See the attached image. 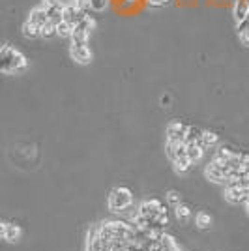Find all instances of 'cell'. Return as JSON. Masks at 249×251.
<instances>
[{"label": "cell", "mask_w": 249, "mask_h": 251, "mask_svg": "<svg viewBox=\"0 0 249 251\" xmlns=\"http://www.w3.org/2000/svg\"><path fill=\"white\" fill-rule=\"evenodd\" d=\"M0 68H2L4 75H19V73L26 72L28 58L19 49L12 47L10 43H4L0 49Z\"/></svg>", "instance_id": "cell-1"}, {"label": "cell", "mask_w": 249, "mask_h": 251, "mask_svg": "<svg viewBox=\"0 0 249 251\" xmlns=\"http://www.w3.org/2000/svg\"><path fill=\"white\" fill-rule=\"evenodd\" d=\"M223 197H225L227 203L230 204H246L249 201V178L248 180L229 178L225 184Z\"/></svg>", "instance_id": "cell-2"}, {"label": "cell", "mask_w": 249, "mask_h": 251, "mask_svg": "<svg viewBox=\"0 0 249 251\" xmlns=\"http://www.w3.org/2000/svg\"><path fill=\"white\" fill-rule=\"evenodd\" d=\"M107 204H109L111 212H124V210H128L133 204V193H131L130 188H124V186L115 188L111 192V195H109Z\"/></svg>", "instance_id": "cell-3"}, {"label": "cell", "mask_w": 249, "mask_h": 251, "mask_svg": "<svg viewBox=\"0 0 249 251\" xmlns=\"http://www.w3.org/2000/svg\"><path fill=\"white\" fill-rule=\"evenodd\" d=\"M204 176L213 184H227V180L230 176V169H229L227 163L213 157L212 161L204 167Z\"/></svg>", "instance_id": "cell-4"}, {"label": "cell", "mask_w": 249, "mask_h": 251, "mask_svg": "<svg viewBox=\"0 0 249 251\" xmlns=\"http://www.w3.org/2000/svg\"><path fill=\"white\" fill-rule=\"evenodd\" d=\"M70 57L73 62L86 66L92 62V49L88 47V43L84 41H71L70 43Z\"/></svg>", "instance_id": "cell-5"}, {"label": "cell", "mask_w": 249, "mask_h": 251, "mask_svg": "<svg viewBox=\"0 0 249 251\" xmlns=\"http://www.w3.org/2000/svg\"><path fill=\"white\" fill-rule=\"evenodd\" d=\"M94 28H96L94 17H90V15L86 13V17H84L83 21L73 26V38H71V41H84V43H88V39L92 36V30H94Z\"/></svg>", "instance_id": "cell-6"}, {"label": "cell", "mask_w": 249, "mask_h": 251, "mask_svg": "<svg viewBox=\"0 0 249 251\" xmlns=\"http://www.w3.org/2000/svg\"><path fill=\"white\" fill-rule=\"evenodd\" d=\"M39 6L47 12L49 21L58 24L62 21V15H64V2L62 0H39Z\"/></svg>", "instance_id": "cell-7"}, {"label": "cell", "mask_w": 249, "mask_h": 251, "mask_svg": "<svg viewBox=\"0 0 249 251\" xmlns=\"http://www.w3.org/2000/svg\"><path fill=\"white\" fill-rule=\"evenodd\" d=\"M86 13L83 8H79L75 2H66V6H64V15H62V21H66V23H70L71 26H75V24H79L83 21L84 17H86Z\"/></svg>", "instance_id": "cell-8"}, {"label": "cell", "mask_w": 249, "mask_h": 251, "mask_svg": "<svg viewBox=\"0 0 249 251\" xmlns=\"http://www.w3.org/2000/svg\"><path fill=\"white\" fill-rule=\"evenodd\" d=\"M188 124H184L182 120H172L167 124V141H186V133H188Z\"/></svg>", "instance_id": "cell-9"}, {"label": "cell", "mask_w": 249, "mask_h": 251, "mask_svg": "<svg viewBox=\"0 0 249 251\" xmlns=\"http://www.w3.org/2000/svg\"><path fill=\"white\" fill-rule=\"evenodd\" d=\"M0 236H2V240L10 242V244H15V242H19V240H21L23 231H21L19 225H15V223L2 221V225H0Z\"/></svg>", "instance_id": "cell-10"}, {"label": "cell", "mask_w": 249, "mask_h": 251, "mask_svg": "<svg viewBox=\"0 0 249 251\" xmlns=\"http://www.w3.org/2000/svg\"><path fill=\"white\" fill-rule=\"evenodd\" d=\"M165 210V206L161 201H157V199H150V201H142L139 204V214L144 215V217H148V219H152L154 215H157L159 212H163Z\"/></svg>", "instance_id": "cell-11"}, {"label": "cell", "mask_w": 249, "mask_h": 251, "mask_svg": "<svg viewBox=\"0 0 249 251\" xmlns=\"http://www.w3.org/2000/svg\"><path fill=\"white\" fill-rule=\"evenodd\" d=\"M165 154L171 161H174L180 155L188 154V143L186 141H167Z\"/></svg>", "instance_id": "cell-12"}, {"label": "cell", "mask_w": 249, "mask_h": 251, "mask_svg": "<svg viewBox=\"0 0 249 251\" xmlns=\"http://www.w3.org/2000/svg\"><path fill=\"white\" fill-rule=\"evenodd\" d=\"M28 21H32V23H36L38 26H45V24L49 23V15L47 12L38 4L36 8H32L30 10V13H28Z\"/></svg>", "instance_id": "cell-13"}, {"label": "cell", "mask_w": 249, "mask_h": 251, "mask_svg": "<svg viewBox=\"0 0 249 251\" xmlns=\"http://www.w3.org/2000/svg\"><path fill=\"white\" fill-rule=\"evenodd\" d=\"M23 36L26 38V39H36V38H41V26H38L36 23H32V21H24L23 23Z\"/></svg>", "instance_id": "cell-14"}, {"label": "cell", "mask_w": 249, "mask_h": 251, "mask_svg": "<svg viewBox=\"0 0 249 251\" xmlns=\"http://www.w3.org/2000/svg\"><path fill=\"white\" fill-rule=\"evenodd\" d=\"M172 165H174V171H176L178 174H186V173L193 167V161L190 159V155L184 154V155H180V157H176V159L172 161Z\"/></svg>", "instance_id": "cell-15"}, {"label": "cell", "mask_w": 249, "mask_h": 251, "mask_svg": "<svg viewBox=\"0 0 249 251\" xmlns=\"http://www.w3.org/2000/svg\"><path fill=\"white\" fill-rule=\"evenodd\" d=\"M204 146L201 143H188V155H190V159L193 163H199L202 159V155H204Z\"/></svg>", "instance_id": "cell-16"}, {"label": "cell", "mask_w": 249, "mask_h": 251, "mask_svg": "<svg viewBox=\"0 0 249 251\" xmlns=\"http://www.w3.org/2000/svg\"><path fill=\"white\" fill-rule=\"evenodd\" d=\"M199 143L204 146V150L213 148V146H217V143H219V135L215 132H210V130H204V133H202V137Z\"/></svg>", "instance_id": "cell-17"}, {"label": "cell", "mask_w": 249, "mask_h": 251, "mask_svg": "<svg viewBox=\"0 0 249 251\" xmlns=\"http://www.w3.org/2000/svg\"><path fill=\"white\" fill-rule=\"evenodd\" d=\"M57 38L60 39H71L73 38V26L66 21H60L58 26H57Z\"/></svg>", "instance_id": "cell-18"}, {"label": "cell", "mask_w": 249, "mask_h": 251, "mask_svg": "<svg viewBox=\"0 0 249 251\" xmlns=\"http://www.w3.org/2000/svg\"><path fill=\"white\" fill-rule=\"evenodd\" d=\"M234 154H236V152H232L229 146H219V148L215 150V155H213V157L219 159V161H223V163H227V161H230V159L234 157Z\"/></svg>", "instance_id": "cell-19"}, {"label": "cell", "mask_w": 249, "mask_h": 251, "mask_svg": "<svg viewBox=\"0 0 249 251\" xmlns=\"http://www.w3.org/2000/svg\"><path fill=\"white\" fill-rule=\"evenodd\" d=\"M174 215H176V219H180V221H188L191 217V206L180 203L178 206H174Z\"/></svg>", "instance_id": "cell-20"}, {"label": "cell", "mask_w": 249, "mask_h": 251, "mask_svg": "<svg viewBox=\"0 0 249 251\" xmlns=\"http://www.w3.org/2000/svg\"><path fill=\"white\" fill-rule=\"evenodd\" d=\"M202 133H204V130L197 128V126H190V128H188V133H186V143H199Z\"/></svg>", "instance_id": "cell-21"}, {"label": "cell", "mask_w": 249, "mask_h": 251, "mask_svg": "<svg viewBox=\"0 0 249 251\" xmlns=\"http://www.w3.org/2000/svg\"><path fill=\"white\" fill-rule=\"evenodd\" d=\"M195 223H197L199 229L206 231V229H210V225H212V217H210V214H206V212H199V214L195 215Z\"/></svg>", "instance_id": "cell-22"}, {"label": "cell", "mask_w": 249, "mask_h": 251, "mask_svg": "<svg viewBox=\"0 0 249 251\" xmlns=\"http://www.w3.org/2000/svg\"><path fill=\"white\" fill-rule=\"evenodd\" d=\"M57 26H58V24L53 23V21H49L45 26H41V38H43V39H53V38H57Z\"/></svg>", "instance_id": "cell-23"}, {"label": "cell", "mask_w": 249, "mask_h": 251, "mask_svg": "<svg viewBox=\"0 0 249 251\" xmlns=\"http://www.w3.org/2000/svg\"><path fill=\"white\" fill-rule=\"evenodd\" d=\"M165 199H167V203H169V204H172V206H178V204L182 203V195H180V193H178V192H174V190H171V192H167Z\"/></svg>", "instance_id": "cell-24"}, {"label": "cell", "mask_w": 249, "mask_h": 251, "mask_svg": "<svg viewBox=\"0 0 249 251\" xmlns=\"http://www.w3.org/2000/svg\"><path fill=\"white\" fill-rule=\"evenodd\" d=\"M109 6V0H90V10L92 12H105Z\"/></svg>", "instance_id": "cell-25"}, {"label": "cell", "mask_w": 249, "mask_h": 251, "mask_svg": "<svg viewBox=\"0 0 249 251\" xmlns=\"http://www.w3.org/2000/svg\"><path fill=\"white\" fill-rule=\"evenodd\" d=\"M238 36H240V41H242V45L249 47V26L242 28V30H238Z\"/></svg>", "instance_id": "cell-26"}, {"label": "cell", "mask_w": 249, "mask_h": 251, "mask_svg": "<svg viewBox=\"0 0 249 251\" xmlns=\"http://www.w3.org/2000/svg\"><path fill=\"white\" fill-rule=\"evenodd\" d=\"M146 2H148V6H152V8H161V6L169 4L171 0H146Z\"/></svg>", "instance_id": "cell-27"}, {"label": "cell", "mask_w": 249, "mask_h": 251, "mask_svg": "<svg viewBox=\"0 0 249 251\" xmlns=\"http://www.w3.org/2000/svg\"><path fill=\"white\" fill-rule=\"evenodd\" d=\"M126 4H135V2H139V0H124Z\"/></svg>", "instance_id": "cell-28"}, {"label": "cell", "mask_w": 249, "mask_h": 251, "mask_svg": "<svg viewBox=\"0 0 249 251\" xmlns=\"http://www.w3.org/2000/svg\"><path fill=\"white\" fill-rule=\"evenodd\" d=\"M246 208H248V214H249V201L246 203Z\"/></svg>", "instance_id": "cell-29"}]
</instances>
